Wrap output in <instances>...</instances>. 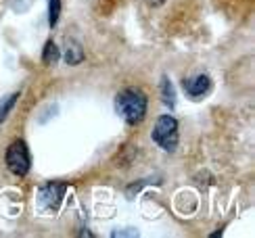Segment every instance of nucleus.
Wrapping results in <instances>:
<instances>
[{
	"label": "nucleus",
	"mask_w": 255,
	"mask_h": 238,
	"mask_svg": "<svg viewBox=\"0 0 255 238\" xmlns=\"http://www.w3.org/2000/svg\"><path fill=\"white\" fill-rule=\"evenodd\" d=\"M31 165V159H29V150L25 146L23 140H15L13 144L6 148V167L10 174H15L19 178L27 176Z\"/></svg>",
	"instance_id": "7ed1b4c3"
},
{
	"label": "nucleus",
	"mask_w": 255,
	"mask_h": 238,
	"mask_svg": "<svg viewBox=\"0 0 255 238\" xmlns=\"http://www.w3.org/2000/svg\"><path fill=\"white\" fill-rule=\"evenodd\" d=\"M42 61H44L46 65H52V63H57V61H59V48H57V44H55L52 40L46 42L44 52H42Z\"/></svg>",
	"instance_id": "0eeeda50"
},
{
	"label": "nucleus",
	"mask_w": 255,
	"mask_h": 238,
	"mask_svg": "<svg viewBox=\"0 0 255 238\" xmlns=\"http://www.w3.org/2000/svg\"><path fill=\"white\" fill-rule=\"evenodd\" d=\"M115 111L122 115V119L128 125L140 123L146 115V96L142 90L126 88L115 99Z\"/></svg>",
	"instance_id": "f257e3e1"
},
{
	"label": "nucleus",
	"mask_w": 255,
	"mask_h": 238,
	"mask_svg": "<svg viewBox=\"0 0 255 238\" xmlns=\"http://www.w3.org/2000/svg\"><path fill=\"white\" fill-rule=\"evenodd\" d=\"M65 197V184L50 182L46 186H42L38 192V207L44 213H55L59 209V205Z\"/></svg>",
	"instance_id": "20e7f679"
},
{
	"label": "nucleus",
	"mask_w": 255,
	"mask_h": 238,
	"mask_svg": "<svg viewBox=\"0 0 255 238\" xmlns=\"http://www.w3.org/2000/svg\"><path fill=\"white\" fill-rule=\"evenodd\" d=\"M146 2H148V4H153V6H159V4H163L165 0H146Z\"/></svg>",
	"instance_id": "9b49d317"
},
{
	"label": "nucleus",
	"mask_w": 255,
	"mask_h": 238,
	"mask_svg": "<svg viewBox=\"0 0 255 238\" xmlns=\"http://www.w3.org/2000/svg\"><path fill=\"white\" fill-rule=\"evenodd\" d=\"M17 99H19V92H15V94H10L8 99H4L2 103H0V123L4 121V119L8 117V111L15 107V103H17Z\"/></svg>",
	"instance_id": "6e6552de"
},
{
	"label": "nucleus",
	"mask_w": 255,
	"mask_h": 238,
	"mask_svg": "<svg viewBox=\"0 0 255 238\" xmlns=\"http://www.w3.org/2000/svg\"><path fill=\"white\" fill-rule=\"evenodd\" d=\"M161 92H163V103H165L167 107H174V105H176V92H174V86L169 84V80H163Z\"/></svg>",
	"instance_id": "1a4fd4ad"
},
{
	"label": "nucleus",
	"mask_w": 255,
	"mask_h": 238,
	"mask_svg": "<svg viewBox=\"0 0 255 238\" xmlns=\"http://www.w3.org/2000/svg\"><path fill=\"white\" fill-rule=\"evenodd\" d=\"M59 15H61V0H48V23H50V27L57 25Z\"/></svg>",
	"instance_id": "9d476101"
},
{
	"label": "nucleus",
	"mask_w": 255,
	"mask_h": 238,
	"mask_svg": "<svg viewBox=\"0 0 255 238\" xmlns=\"http://www.w3.org/2000/svg\"><path fill=\"white\" fill-rule=\"evenodd\" d=\"M65 61L67 65H80L84 61V50L78 44L76 40H69L67 42V52H65Z\"/></svg>",
	"instance_id": "423d86ee"
},
{
	"label": "nucleus",
	"mask_w": 255,
	"mask_h": 238,
	"mask_svg": "<svg viewBox=\"0 0 255 238\" xmlns=\"http://www.w3.org/2000/svg\"><path fill=\"white\" fill-rule=\"evenodd\" d=\"M209 78L207 75H195V78H188L182 82V88L188 96H193V99H199V96H203L207 90H209Z\"/></svg>",
	"instance_id": "39448f33"
},
{
	"label": "nucleus",
	"mask_w": 255,
	"mask_h": 238,
	"mask_svg": "<svg viewBox=\"0 0 255 238\" xmlns=\"http://www.w3.org/2000/svg\"><path fill=\"white\" fill-rule=\"evenodd\" d=\"M151 138L157 146H161L163 150H169V153H172V150H176V146H178V121L169 115H161L153 127Z\"/></svg>",
	"instance_id": "f03ea898"
}]
</instances>
